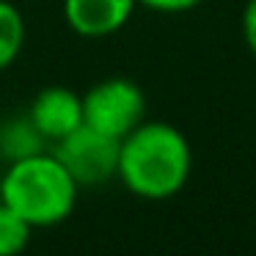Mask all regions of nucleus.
Here are the masks:
<instances>
[{"label":"nucleus","instance_id":"f257e3e1","mask_svg":"<svg viewBox=\"0 0 256 256\" xmlns=\"http://www.w3.org/2000/svg\"><path fill=\"white\" fill-rule=\"evenodd\" d=\"M193 171V149L179 127L146 118L118 144L116 176L132 196L146 201H168L188 184Z\"/></svg>","mask_w":256,"mask_h":256},{"label":"nucleus","instance_id":"f03ea898","mask_svg":"<svg viewBox=\"0 0 256 256\" xmlns=\"http://www.w3.org/2000/svg\"><path fill=\"white\" fill-rule=\"evenodd\" d=\"M78 182L50 149L8 162L0 176V201L34 228L64 223L78 204Z\"/></svg>","mask_w":256,"mask_h":256},{"label":"nucleus","instance_id":"7ed1b4c3","mask_svg":"<svg viewBox=\"0 0 256 256\" xmlns=\"http://www.w3.org/2000/svg\"><path fill=\"white\" fill-rule=\"evenodd\" d=\"M83 96V124L122 140L146 122V94L135 80L113 74L94 83Z\"/></svg>","mask_w":256,"mask_h":256},{"label":"nucleus","instance_id":"20e7f679","mask_svg":"<svg viewBox=\"0 0 256 256\" xmlns=\"http://www.w3.org/2000/svg\"><path fill=\"white\" fill-rule=\"evenodd\" d=\"M118 138L80 124L66 138L56 140L50 152L78 182V188H100L110 182L118 171Z\"/></svg>","mask_w":256,"mask_h":256},{"label":"nucleus","instance_id":"39448f33","mask_svg":"<svg viewBox=\"0 0 256 256\" xmlns=\"http://www.w3.org/2000/svg\"><path fill=\"white\" fill-rule=\"evenodd\" d=\"M28 118L52 146L83 124V96L66 86H47L30 100Z\"/></svg>","mask_w":256,"mask_h":256},{"label":"nucleus","instance_id":"423d86ee","mask_svg":"<svg viewBox=\"0 0 256 256\" xmlns=\"http://www.w3.org/2000/svg\"><path fill=\"white\" fill-rule=\"evenodd\" d=\"M138 0H64V20L83 39H105L130 22Z\"/></svg>","mask_w":256,"mask_h":256},{"label":"nucleus","instance_id":"0eeeda50","mask_svg":"<svg viewBox=\"0 0 256 256\" xmlns=\"http://www.w3.org/2000/svg\"><path fill=\"white\" fill-rule=\"evenodd\" d=\"M47 146L50 144L34 127L28 113L0 122V160H6V166L8 162H17V160H25V157L42 154V152H47Z\"/></svg>","mask_w":256,"mask_h":256},{"label":"nucleus","instance_id":"6e6552de","mask_svg":"<svg viewBox=\"0 0 256 256\" xmlns=\"http://www.w3.org/2000/svg\"><path fill=\"white\" fill-rule=\"evenodd\" d=\"M25 47V17L14 3L0 0V72L20 58Z\"/></svg>","mask_w":256,"mask_h":256},{"label":"nucleus","instance_id":"1a4fd4ad","mask_svg":"<svg viewBox=\"0 0 256 256\" xmlns=\"http://www.w3.org/2000/svg\"><path fill=\"white\" fill-rule=\"evenodd\" d=\"M34 226L0 201V256H17L28 248Z\"/></svg>","mask_w":256,"mask_h":256},{"label":"nucleus","instance_id":"9d476101","mask_svg":"<svg viewBox=\"0 0 256 256\" xmlns=\"http://www.w3.org/2000/svg\"><path fill=\"white\" fill-rule=\"evenodd\" d=\"M201 3L204 0H138V6H146L160 14H182V12H190V8L201 6Z\"/></svg>","mask_w":256,"mask_h":256},{"label":"nucleus","instance_id":"9b49d317","mask_svg":"<svg viewBox=\"0 0 256 256\" xmlns=\"http://www.w3.org/2000/svg\"><path fill=\"white\" fill-rule=\"evenodd\" d=\"M242 39L248 50L256 56V0H248L242 12Z\"/></svg>","mask_w":256,"mask_h":256}]
</instances>
